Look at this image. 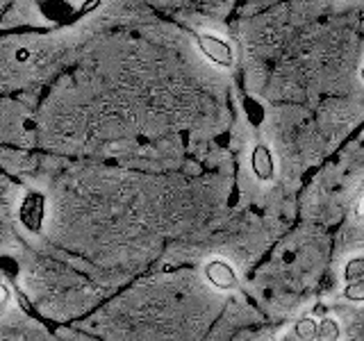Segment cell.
<instances>
[{
  "mask_svg": "<svg viewBox=\"0 0 364 341\" xmlns=\"http://www.w3.org/2000/svg\"><path fill=\"white\" fill-rule=\"evenodd\" d=\"M196 45L203 57L219 66V68H232L235 64V53H232V45L223 41L221 37H216L212 32H196Z\"/></svg>",
  "mask_w": 364,
  "mask_h": 341,
  "instance_id": "1",
  "label": "cell"
},
{
  "mask_svg": "<svg viewBox=\"0 0 364 341\" xmlns=\"http://www.w3.org/2000/svg\"><path fill=\"white\" fill-rule=\"evenodd\" d=\"M43 214H46V196L41 191H28L18 207V221L23 223V227L32 234H39L43 227Z\"/></svg>",
  "mask_w": 364,
  "mask_h": 341,
  "instance_id": "2",
  "label": "cell"
},
{
  "mask_svg": "<svg viewBox=\"0 0 364 341\" xmlns=\"http://www.w3.org/2000/svg\"><path fill=\"white\" fill-rule=\"evenodd\" d=\"M203 276L214 289H219V291H235L239 287L237 271L232 269L230 261L219 259V257L210 259L208 264L203 266Z\"/></svg>",
  "mask_w": 364,
  "mask_h": 341,
  "instance_id": "3",
  "label": "cell"
},
{
  "mask_svg": "<svg viewBox=\"0 0 364 341\" xmlns=\"http://www.w3.org/2000/svg\"><path fill=\"white\" fill-rule=\"evenodd\" d=\"M250 168L257 180L262 182H271L276 178V162H273V153L267 144H257L250 153Z\"/></svg>",
  "mask_w": 364,
  "mask_h": 341,
  "instance_id": "4",
  "label": "cell"
},
{
  "mask_svg": "<svg viewBox=\"0 0 364 341\" xmlns=\"http://www.w3.org/2000/svg\"><path fill=\"white\" fill-rule=\"evenodd\" d=\"M341 337V330H339V323L335 318H321L316 325V339L314 341H339Z\"/></svg>",
  "mask_w": 364,
  "mask_h": 341,
  "instance_id": "5",
  "label": "cell"
},
{
  "mask_svg": "<svg viewBox=\"0 0 364 341\" xmlns=\"http://www.w3.org/2000/svg\"><path fill=\"white\" fill-rule=\"evenodd\" d=\"M316 325L318 321H314L312 316H303L296 321L294 325V335L299 341H314L316 339Z\"/></svg>",
  "mask_w": 364,
  "mask_h": 341,
  "instance_id": "6",
  "label": "cell"
},
{
  "mask_svg": "<svg viewBox=\"0 0 364 341\" xmlns=\"http://www.w3.org/2000/svg\"><path fill=\"white\" fill-rule=\"evenodd\" d=\"M360 278H364V255L348 259L346 266H344V280L346 282H355Z\"/></svg>",
  "mask_w": 364,
  "mask_h": 341,
  "instance_id": "7",
  "label": "cell"
},
{
  "mask_svg": "<svg viewBox=\"0 0 364 341\" xmlns=\"http://www.w3.org/2000/svg\"><path fill=\"white\" fill-rule=\"evenodd\" d=\"M344 298L350 303H364V278H360L355 282H346Z\"/></svg>",
  "mask_w": 364,
  "mask_h": 341,
  "instance_id": "8",
  "label": "cell"
},
{
  "mask_svg": "<svg viewBox=\"0 0 364 341\" xmlns=\"http://www.w3.org/2000/svg\"><path fill=\"white\" fill-rule=\"evenodd\" d=\"M9 298H11V291L7 284L0 280V314H3L7 310V305H9Z\"/></svg>",
  "mask_w": 364,
  "mask_h": 341,
  "instance_id": "9",
  "label": "cell"
},
{
  "mask_svg": "<svg viewBox=\"0 0 364 341\" xmlns=\"http://www.w3.org/2000/svg\"><path fill=\"white\" fill-rule=\"evenodd\" d=\"M360 189H362V193L358 196V202H355V214L360 216V219H364V182L360 185Z\"/></svg>",
  "mask_w": 364,
  "mask_h": 341,
  "instance_id": "10",
  "label": "cell"
},
{
  "mask_svg": "<svg viewBox=\"0 0 364 341\" xmlns=\"http://www.w3.org/2000/svg\"><path fill=\"white\" fill-rule=\"evenodd\" d=\"M360 77H362V82H364V66H362V71H360Z\"/></svg>",
  "mask_w": 364,
  "mask_h": 341,
  "instance_id": "11",
  "label": "cell"
}]
</instances>
